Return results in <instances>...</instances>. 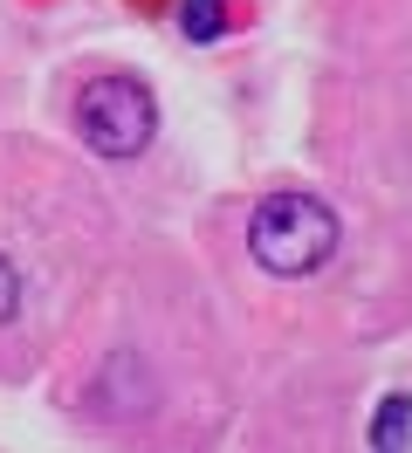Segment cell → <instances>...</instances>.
Segmentation results:
<instances>
[{"label":"cell","instance_id":"cell-1","mask_svg":"<svg viewBox=\"0 0 412 453\" xmlns=\"http://www.w3.org/2000/svg\"><path fill=\"white\" fill-rule=\"evenodd\" d=\"M247 255L268 275H316L337 255V213L316 193H275L247 220Z\"/></svg>","mask_w":412,"mask_h":453},{"label":"cell","instance_id":"cell-2","mask_svg":"<svg viewBox=\"0 0 412 453\" xmlns=\"http://www.w3.org/2000/svg\"><path fill=\"white\" fill-rule=\"evenodd\" d=\"M76 124L104 158H137V151L152 144V131H159L152 96H144V83H131V76H97V83H82Z\"/></svg>","mask_w":412,"mask_h":453},{"label":"cell","instance_id":"cell-3","mask_svg":"<svg viewBox=\"0 0 412 453\" xmlns=\"http://www.w3.org/2000/svg\"><path fill=\"white\" fill-rule=\"evenodd\" d=\"M179 35L220 42V35H227V0H179Z\"/></svg>","mask_w":412,"mask_h":453},{"label":"cell","instance_id":"cell-4","mask_svg":"<svg viewBox=\"0 0 412 453\" xmlns=\"http://www.w3.org/2000/svg\"><path fill=\"white\" fill-rule=\"evenodd\" d=\"M406 426H412V405H406V398H399V405H385V412H378V447L406 440Z\"/></svg>","mask_w":412,"mask_h":453},{"label":"cell","instance_id":"cell-5","mask_svg":"<svg viewBox=\"0 0 412 453\" xmlns=\"http://www.w3.org/2000/svg\"><path fill=\"white\" fill-rule=\"evenodd\" d=\"M14 310H21V275H14V261L0 255V323H14Z\"/></svg>","mask_w":412,"mask_h":453}]
</instances>
